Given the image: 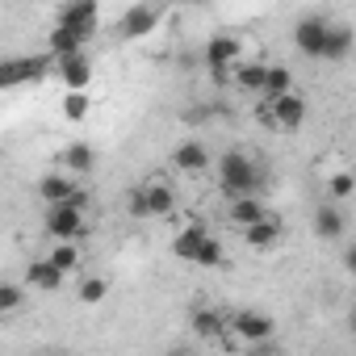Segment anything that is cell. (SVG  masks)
<instances>
[{"label": "cell", "mask_w": 356, "mask_h": 356, "mask_svg": "<svg viewBox=\"0 0 356 356\" xmlns=\"http://www.w3.org/2000/svg\"><path fill=\"white\" fill-rule=\"evenodd\" d=\"M264 109H268V122H273L277 130H298V126L306 122V101H302V92H285V97H277V101H264Z\"/></svg>", "instance_id": "ba28073f"}, {"label": "cell", "mask_w": 356, "mask_h": 356, "mask_svg": "<svg viewBox=\"0 0 356 356\" xmlns=\"http://www.w3.org/2000/svg\"><path fill=\"white\" fill-rule=\"evenodd\" d=\"M227 327H231V335H239L243 343H268L273 335H277V323L264 314V310H235V314H227Z\"/></svg>", "instance_id": "277c9868"}, {"label": "cell", "mask_w": 356, "mask_h": 356, "mask_svg": "<svg viewBox=\"0 0 356 356\" xmlns=\"http://www.w3.org/2000/svg\"><path fill=\"white\" fill-rule=\"evenodd\" d=\"M172 168H176V172H189V176L206 172V168H210V151H206V143H197V138H185L181 147L172 151Z\"/></svg>", "instance_id": "4fadbf2b"}, {"label": "cell", "mask_w": 356, "mask_h": 356, "mask_svg": "<svg viewBox=\"0 0 356 356\" xmlns=\"http://www.w3.org/2000/svg\"><path fill=\"white\" fill-rule=\"evenodd\" d=\"M130 210H134L138 218H163V214L176 210V193H172L163 181H147V185L130 197Z\"/></svg>", "instance_id": "5b68a950"}, {"label": "cell", "mask_w": 356, "mask_h": 356, "mask_svg": "<svg viewBox=\"0 0 356 356\" xmlns=\"http://www.w3.org/2000/svg\"><path fill=\"white\" fill-rule=\"evenodd\" d=\"M26 285H34V289H47V293H55L59 285H63V277L47 264V260H34L30 268H26Z\"/></svg>", "instance_id": "7402d4cb"}, {"label": "cell", "mask_w": 356, "mask_h": 356, "mask_svg": "<svg viewBox=\"0 0 356 356\" xmlns=\"http://www.w3.org/2000/svg\"><path fill=\"white\" fill-rule=\"evenodd\" d=\"M168 356H193V352H189V348H172Z\"/></svg>", "instance_id": "f546056e"}, {"label": "cell", "mask_w": 356, "mask_h": 356, "mask_svg": "<svg viewBox=\"0 0 356 356\" xmlns=\"http://www.w3.org/2000/svg\"><path fill=\"white\" fill-rule=\"evenodd\" d=\"M76 193H80L76 176H63V172H47L42 181H38V197H42L47 206H67Z\"/></svg>", "instance_id": "7c38bea8"}, {"label": "cell", "mask_w": 356, "mask_h": 356, "mask_svg": "<svg viewBox=\"0 0 356 356\" xmlns=\"http://www.w3.org/2000/svg\"><path fill=\"white\" fill-rule=\"evenodd\" d=\"M331 197L335 202H348L352 197V172H335L331 176Z\"/></svg>", "instance_id": "83f0119b"}, {"label": "cell", "mask_w": 356, "mask_h": 356, "mask_svg": "<svg viewBox=\"0 0 356 356\" xmlns=\"http://www.w3.org/2000/svg\"><path fill=\"white\" fill-rule=\"evenodd\" d=\"M51 55H26V59H0V88H13L26 80H38L47 72Z\"/></svg>", "instance_id": "52a82bcc"}, {"label": "cell", "mask_w": 356, "mask_h": 356, "mask_svg": "<svg viewBox=\"0 0 356 356\" xmlns=\"http://www.w3.org/2000/svg\"><path fill=\"white\" fill-rule=\"evenodd\" d=\"M63 118L67 122H84L88 118V92H67L63 97Z\"/></svg>", "instance_id": "d4e9b609"}, {"label": "cell", "mask_w": 356, "mask_h": 356, "mask_svg": "<svg viewBox=\"0 0 356 356\" xmlns=\"http://www.w3.org/2000/svg\"><path fill=\"white\" fill-rule=\"evenodd\" d=\"M343 231H348L343 210H339L335 202H323V206L314 210V235H318V239H327V243H335V239H343Z\"/></svg>", "instance_id": "2e32d148"}, {"label": "cell", "mask_w": 356, "mask_h": 356, "mask_svg": "<svg viewBox=\"0 0 356 356\" xmlns=\"http://www.w3.org/2000/svg\"><path fill=\"white\" fill-rule=\"evenodd\" d=\"M293 92V72L285 63H264V84H260V101H277Z\"/></svg>", "instance_id": "e0dca14e"}, {"label": "cell", "mask_w": 356, "mask_h": 356, "mask_svg": "<svg viewBox=\"0 0 356 356\" xmlns=\"http://www.w3.org/2000/svg\"><path fill=\"white\" fill-rule=\"evenodd\" d=\"M206 67L222 80L227 72H235L239 67V42L231 38V34H214L210 42H206Z\"/></svg>", "instance_id": "30bf717a"}, {"label": "cell", "mask_w": 356, "mask_h": 356, "mask_svg": "<svg viewBox=\"0 0 356 356\" xmlns=\"http://www.w3.org/2000/svg\"><path fill=\"white\" fill-rule=\"evenodd\" d=\"M42 227H47V235H51L55 243H80L84 231H88V218H84V210H76V206H47Z\"/></svg>", "instance_id": "3957f363"}, {"label": "cell", "mask_w": 356, "mask_h": 356, "mask_svg": "<svg viewBox=\"0 0 356 356\" xmlns=\"http://www.w3.org/2000/svg\"><path fill=\"white\" fill-rule=\"evenodd\" d=\"M277 239H281V222H277L273 214H264L260 222H252V227L243 231V243H248V248H273Z\"/></svg>", "instance_id": "ffe728a7"}, {"label": "cell", "mask_w": 356, "mask_h": 356, "mask_svg": "<svg viewBox=\"0 0 356 356\" xmlns=\"http://www.w3.org/2000/svg\"><path fill=\"white\" fill-rule=\"evenodd\" d=\"M80 260H84L80 243H55V248H51V256H47V264H51V268H55L59 277L76 273V268H80Z\"/></svg>", "instance_id": "44dd1931"}, {"label": "cell", "mask_w": 356, "mask_h": 356, "mask_svg": "<svg viewBox=\"0 0 356 356\" xmlns=\"http://www.w3.org/2000/svg\"><path fill=\"white\" fill-rule=\"evenodd\" d=\"M97 0H76V5H63L59 13H55V26L59 30H72L76 38H92V30H97Z\"/></svg>", "instance_id": "8992f818"}, {"label": "cell", "mask_w": 356, "mask_h": 356, "mask_svg": "<svg viewBox=\"0 0 356 356\" xmlns=\"http://www.w3.org/2000/svg\"><path fill=\"white\" fill-rule=\"evenodd\" d=\"M293 47L306 59H323V63H343L352 55V26H339L323 13H306L293 26Z\"/></svg>", "instance_id": "6da1fadb"}, {"label": "cell", "mask_w": 356, "mask_h": 356, "mask_svg": "<svg viewBox=\"0 0 356 356\" xmlns=\"http://www.w3.org/2000/svg\"><path fill=\"white\" fill-rule=\"evenodd\" d=\"M189 327H193V335H202L206 343H227V339H231L227 314L214 310V306H197V310L189 314Z\"/></svg>", "instance_id": "8fae6325"}, {"label": "cell", "mask_w": 356, "mask_h": 356, "mask_svg": "<svg viewBox=\"0 0 356 356\" xmlns=\"http://www.w3.org/2000/svg\"><path fill=\"white\" fill-rule=\"evenodd\" d=\"M59 163H63L72 176H88V172L97 168V147H88V143H72V147L59 155Z\"/></svg>", "instance_id": "ac0fdd59"}, {"label": "cell", "mask_w": 356, "mask_h": 356, "mask_svg": "<svg viewBox=\"0 0 356 356\" xmlns=\"http://www.w3.org/2000/svg\"><path fill=\"white\" fill-rule=\"evenodd\" d=\"M235 80H239V88H248V92H256V97H260L264 63H239V67H235Z\"/></svg>", "instance_id": "cb8c5ba5"}, {"label": "cell", "mask_w": 356, "mask_h": 356, "mask_svg": "<svg viewBox=\"0 0 356 356\" xmlns=\"http://www.w3.org/2000/svg\"><path fill=\"white\" fill-rule=\"evenodd\" d=\"M42 356H72V352H63V348H47Z\"/></svg>", "instance_id": "f1b7e54d"}, {"label": "cell", "mask_w": 356, "mask_h": 356, "mask_svg": "<svg viewBox=\"0 0 356 356\" xmlns=\"http://www.w3.org/2000/svg\"><path fill=\"white\" fill-rule=\"evenodd\" d=\"M55 67H59V76H63L67 92H88V84H92V59H88L84 51H80V55H72V59H59Z\"/></svg>", "instance_id": "5bb4252c"}, {"label": "cell", "mask_w": 356, "mask_h": 356, "mask_svg": "<svg viewBox=\"0 0 356 356\" xmlns=\"http://www.w3.org/2000/svg\"><path fill=\"white\" fill-rule=\"evenodd\" d=\"M260 181L264 172L248 151H227L218 159V189L235 202V197H260Z\"/></svg>", "instance_id": "7a4b0ae2"}, {"label": "cell", "mask_w": 356, "mask_h": 356, "mask_svg": "<svg viewBox=\"0 0 356 356\" xmlns=\"http://www.w3.org/2000/svg\"><path fill=\"white\" fill-rule=\"evenodd\" d=\"M227 214H231V222H235L239 231H248L252 222H260V218L268 214V206H264L260 197H235V202L227 206Z\"/></svg>", "instance_id": "d6986e66"}, {"label": "cell", "mask_w": 356, "mask_h": 356, "mask_svg": "<svg viewBox=\"0 0 356 356\" xmlns=\"http://www.w3.org/2000/svg\"><path fill=\"white\" fill-rule=\"evenodd\" d=\"M22 306H26V285H13V281H5V285H0V318L17 314Z\"/></svg>", "instance_id": "603a6c76"}, {"label": "cell", "mask_w": 356, "mask_h": 356, "mask_svg": "<svg viewBox=\"0 0 356 356\" xmlns=\"http://www.w3.org/2000/svg\"><path fill=\"white\" fill-rule=\"evenodd\" d=\"M159 9L155 5H130L122 17H118V38H143V34H155L159 26Z\"/></svg>", "instance_id": "9c48e42d"}, {"label": "cell", "mask_w": 356, "mask_h": 356, "mask_svg": "<svg viewBox=\"0 0 356 356\" xmlns=\"http://www.w3.org/2000/svg\"><path fill=\"white\" fill-rule=\"evenodd\" d=\"M197 264H202V268H227V248H222L218 239H210V243L202 248V256H197Z\"/></svg>", "instance_id": "484cf974"}, {"label": "cell", "mask_w": 356, "mask_h": 356, "mask_svg": "<svg viewBox=\"0 0 356 356\" xmlns=\"http://www.w3.org/2000/svg\"><path fill=\"white\" fill-rule=\"evenodd\" d=\"M210 239H214V235H210L206 227H197V222H193V227H185L181 235L172 239V256H176V260H189V264H197V256H202V248H206Z\"/></svg>", "instance_id": "9a60e30c"}, {"label": "cell", "mask_w": 356, "mask_h": 356, "mask_svg": "<svg viewBox=\"0 0 356 356\" xmlns=\"http://www.w3.org/2000/svg\"><path fill=\"white\" fill-rule=\"evenodd\" d=\"M105 293H109V281H101V277H88V281L80 285V302H88V306H101Z\"/></svg>", "instance_id": "4316f807"}]
</instances>
